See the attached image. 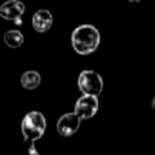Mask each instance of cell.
Wrapping results in <instances>:
<instances>
[{"label":"cell","mask_w":155,"mask_h":155,"mask_svg":"<svg viewBox=\"0 0 155 155\" xmlns=\"http://www.w3.org/2000/svg\"><path fill=\"white\" fill-rule=\"evenodd\" d=\"M21 131L25 142H29L28 155H40L35 148V140L40 139L46 131V119L41 111L33 110L24 115L21 122Z\"/></svg>","instance_id":"6da1fadb"},{"label":"cell","mask_w":155,"mask_h":155,"mask_svg":"<svg viewBox=\"0 0 155 155\" xmlns=\"http://www.w3.org/2000/svg\"><path fill=\"white\" fill-rule=\"evenodd\" d=\"M70 41L76 53L86 56L98 48L101 42V34L94 25L81 24L73 30Z\"/></svg>","instance_id":"7a4b0ae2"},{"label":"cell","mask_w":155,"mask_h":155,"mask_svg":"<svg viewBox=\"0 0 155 155\" xmlns=\"http://www.w3.org/2000/svg\"><path fill=\"white\" fill-rule=\"evenodd\" d=\"M103 79L94 70H82L78 78V87L85 96L98 97L103 91Z\"/></svg>","instance_id":"3957f363"},{"label":"cell","mask_w":155,"mask_h":155,"mask_svg":"<svg viewBox=\"0 0 155 155\" xmlns=\"http://www.w3.org/2000/svg\"><path fill=\"white\" fill-rule=\"evenodd\" d=\"M98 107H99L98 97L82 94V96L79 97L78 101L75 102L74 113H75L81 120H88V119H92V117L97 114Z\"/></svg>","instance_id":"277c9868"},{"label":"cell","mask_w":155,"mask_h":155,"mask_svg":"<svg viewBox=\"0 0 155 155\" xmlns=\"http://www.w3.org/2000/svg\"><path fill=\"white\" fill-rule=\"evenodd\" d=\"M24 12L25 6L18 0H7L0 6V17L16 24H22V16Z\"/></svg>","instance_id":"5b68a950"},{"label":"cell","mask_w":155,"mask_h":155,"mask_svg":"<svg viewBox=\"0 0 155 155\" xmlns=\"http://www.w3.org/2000/svg\"><path fill=\"white\" fill-rule=\"evenodd\" d=\"M81 121L82 120L74 111L73 113H65L58 119V121L56 124L57 132L62 137H71L78 132Z\"/></svg>","instance_id":"8992f818"},{"label":"cell","mask_w":155,"mask_h":155,"mask_svg":"<svg viewBox=\"0 0 155 155\" xmlns=\"http://www.w3.org/2000/svg\"><path fill=\"white\" fill-rule=\"evenodd\" d=\"M53 24V16L46 8L38 10L31 17V25L36 33H46Z\"/></svg>","instance_id":"52a82bcc"},{"label":"cell","mask_w":155,"mask_h":155,"mask_svg":"<svg viewBox=\"0 0 155 155\" xmlns=\"http://www.w3.org/2000/svg\"><path fill=\"white\" fill-rule=\"evenodd\" d=\"M41 84V75L36 70H27L21 76V85L25 90H35Z\"/></svg>","instance_id":"ba28073f"},{"label":"cell","mask_w":155,"mask_h":155,"mask_svg":"<svg viewBox=\"0 0 155 155\" xmlns=\"http://www.w3.org/2000/svg\"><path fill=\"white\" fill-rule=\"evenodd\" d=\"M4 42L10 48H19L24 42V35L17 29L7 30L4 34Z\"/></svg>","instance_id":"9c48e42d"},{"label":"cell","mask_w":155,"mask_h":155,"mask_svg":"<svg viewBox=\"0 0 155 155\" xmlns=\"http://www.w3.org/2000/svg\"><path fill=\"white\" fill-rule=\"evenodd\" d=\"M151 108H153V109H155V97L151 99Z\"/></svg>","instance_id":"30bf717a"}]
</instances>
